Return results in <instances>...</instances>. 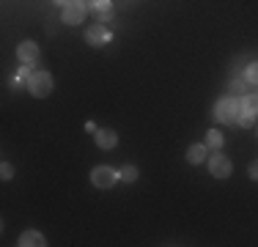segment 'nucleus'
<instances>
[{
  "instance_id": "nucleus-16",
  "label": "nucleus",
  "mask_w": 258,
  "mask_h": 247,
  "mask_svg": "<svg viewBox=\"0 0 258 247\" xmlns=\"http://www.w3.org/2000/svg\"><path fill=\"white\" fill-rule=\"evenodd\" d=\"M85 6H91L94 11H99V14H107V9H110V3L107 0H96V3H85Z\"/></svg>"
},
{
  "instance_id": "nucleus-12",
  "label": "nucleus",
  "mask_w": 258,
  "mask_h": 247,
  "mask_svg": "<svg viewBox=\"0 0 258 247\" xmlns=\"http://www.w3.org/2000/svg\"><path fill=\"white\" fill-rule=\"evenodd\" d=\"M206 148H212V151H220V148H223V135H220L217 129H212V132L206 135Z\"/></svg>"
},
{
  "instance_id": "nucleus-14",
  "label": "nucleus",
  "mask_w": 258,
  "mask_h": 247,
  "mask_svg": "<svg viewBox=\"0 0 258 247\" xmlns=\"http://www.w3.org/2000/svg\"><path fill=\"white\" fill-rule=\"evenodd\" d=\"M244 80H247V83H255V85H258V60H253V64L247 66V72H244Z\"/></svg>"
},
{
  "instance_id": "nucleus-11",
  "label": "nucleus",
  "mask_w": 258,
  "mask_h": 247,
  "mask_svg": "<svg viewBox=\"0 0 258 247\" xmlns=\"http://www.w3.org/2000/svg\"><path fill=\"white\" fill-rule=\"evenodd\" d=\"M242 115H250V118H255V115H258V94L242 96Z\"/></svg>"
},
{
  "instance_id": "nucleus-13",
  "label": "nucleus",
  "mask_w": 258,
  "mask_h": 247,
  "mask_svg": "<svg viewBox=\"0 0 258 247\" xmlns=\"http://www.w3.org/2000/svg\"><path fill=\"white\" fill-rule=\"evenodd\" d=\"M244 88H247V80H244V77H236V80H231V83H228L231 94H244Z\"/></svg>"
},
{
  "instance_id": "nucleus-19",
  "label": "nucleus",
  "mask_w": 258,
  "mask_h": 247,
  "mask_svg": "<svg viewBox=\"0 0 258 247\" xmlns=\"http://www.w3.org/2000/svg\"><path fill=\"white\" fill-rule=\"evenodd\" d=\"M247 173H250V178H253V181H258V159H255L253 165H250V170H247Z\"/></svg>"
},
{
  "instance_id": "nucleus-2",
  "label": "nucleus",
  "mask_w": 258,
  "mask_h": 247,
  "mask_svg": "<svg viewBox=\"0 0 258 247\" xmlns=\"http://www.w3.org/2000/svg\"><path fill=\"white\" fill-rule=\"evenodd\" d=\"M50 91H52V77H50V72L39 69V72L30 74V80H28V94H30V96L44 99V96H50Z\"/></svg>"
},
{
  "instance_id": "nucleus-4",
  "label": "nucleus",
  "mask_w": 258,
  "mask_h": 247,
  "mask_svg": "<svg viewBox=\"0 0 258 247\" xmlns=\"http://www.w3.org/2000/svg\"><path fill=\"white\" fill-rule=\"evenodd\" d=\"M206 162H209V173H212L214 178H228L231 176V159L225 157L223 151H214Z\"/></svg>"
},
{
  "instance_id": "nucleus-3",
  "label": "nucleus",
  "mask_w": 258,
  "mask_h": 247,
  "mask_svg": "<svg viewBox=\"0 0 258 247\" xmlns=\"http://www.w3.org/2000/svg\"><path fill=\"white\" fill-rule=\"evenodd\" d=\"M118 178H121V173H115L113 168H107V165H99V168L91 170V181H94V187H99V190H110Z\"/></svg>"
},
{
  "instance_id": "nucleus-6",
  "label": "nucleus",
  "mask_w": 258,
  "mask_h": 247,
  "mask_svg": "<svg viewBox=\"0 0 258 247\" xmlns=\"http://www.w3.org/2000/svg\"><path fill=\"white\" fill-rule=\"evenodd\" d=\"M17 58L25 66L36 64V60H39V44H36V41H22V44L17 47Z\"/></svg>"
},
{
  "instance_id": "nucleus-8",
  "label": "nucleus",
  "mask_w": 258,
  "mask_h": 247,
  "mask_svg": "<svg viewBox=\"0 0 258 247\" xmlns=\"http://www.w3.org/2000/svg\"><path fill=\"white\" fill-rule=\"evenodd\" d=\"M115 143H118V135H115V129H99V132H96V146L104 148V151L115 148Z\"/></svg>"
},
{
  "instance_id": "nucleus-7",
  "label": "nucleus",
  "mask_w": 258,
  "mask_h": 247,
  "mask_svg": "<svg viewBox=\"0 0 258 247\" xmlns=\"http://www.w3.org/2000/svg\"><path fill=\"white\" fill-rule=\"evenodd\" d=\"M107 39H110V33L104 30V25H94V28L85 30V41H88L91 47H102Z\"/></svg>"
},
{
  "instance_id": "nucleus-5",
  "label": "nucleus",
  "mask_w": 258,
  "mask_h": 247,
  "mask_svg": "<svg viewBox=\"0 0 258 247\" xmlns=\"http://www.w3.org/2000/svg\"><path fill=\"white\" fill-rule=\"evenodd\" d=\"M63 22L66 25H80L85 20V6L83 3H63Z\"/></svg>"
},
{
  "instance_id": "nucleus-9",
  "label": "nucleus",
  "mask_w": 258,
  "mask_h": 247,
  "mask_svg": "<svg viewBox=\"0 0 258 247\" xmlns=\"http://www.w3.org/2000/svg\"><path fill=\"white\" fill-rule=\"evenodd\" d=\"M204 159H209V148L204 143H192L187 148V162H192V165H201Z\"/></svg>"
},
{
  "instance_id": "nucleus-18",
  "label": "nucleus",
  "mask_w": 258,
  "mask_h": 247,
  "mask_svg": "<svg viewBox=\"0 0 258 247\" xmlns=\"http://www.w3.org/2000/svg\"><path fill=\"white\" fill-rule=\"evenodd\" d=\"M255 118H250V115H239V127H253Z\"/></svg>"
},
{
  "instance_id": "nucleus-15",
  "label": "nucleus",
  "mask_w": 258,
  "mask_h": 247,
  "mask_svg": "<svg viewBox=\"0 0 258 247\" xmlns=\"http://www.w3.org/2000/svg\"><path fill=\"white\" fill-rule=\"evenodd\" d=\"M121 178H124L126 184L135 181V178H138V168H135V165H124V170H121Z\"/></svg>"
},
{
  "instance_id": "nucleus-1",
  "label": "nucleus",
  "mask_w": 258,
  "mask_h": 247,
  "mask_svg": "<svg viewBox=\"0 0 258 247\" xmlns=\"http://www.w3.org/2000/svg\"><path fill=\"white\" fill-rule=\"evenodd\" d=\"M239 115H242V99L236 96H223L214 104V118L220 124H236Z\"/></svg>"
},
{
  "instance_id": "nucleus-17",
  "label": "nucleus",
  "mask_w": 258,
  "mask_h": 247,
  "mask_svg": "<svg viewBox=\"0 0 258 247\" xmlns=\"http://www.w3.org/2000/svg\"><path fill=\"white\" fill-rule=\"evenodd\" d=\"M0 176H3V181H11V178H14V168H11L9 162H3V168H0Z\"/></svg>"
},
{
  "instance_id": "nucleus-10",
  "label": "nucleus",
  "mask_w": 258,
  "mask_h": 247,
  "mask_svg": "<svg viewBox=\"0 0 258 247\" xmlns=\"http://www.w3.org/2000/svg\"><path fill=\"white\" fill-rule=\"evenodd\" d=\"M20 247H47V239L39 231H25L20 236Z\"/></svg>"
}]
</instances>
